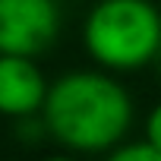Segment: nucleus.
<instances>
[{
	"mask_svg": "<svg viewBox=\"0 0 161 161\" xmlns=\"http://www.w3.org/2000/svg\"><path fill=\"white\" fill-rule=\"evenodd\" d=\"M82 44L101 73H136L161 54V10L152 0H98L82 22Z\"/></svg>",
	"mask_w": 161,
	"mask_h": 161,
	"instance_id": "f03ea898",
	"label": "nucleus"
},
{
	"mask_svg": "<svg viewBox=\"0 0 161 161\" xmlns=\"http://www.w3.org/2000/svg\"><path fill=\"white\" fill-rule=\"evenodd\" d=\"M57 32V0H0V57L35 60L54 44Z\"/></svg>",
	"mask_w": 161,
	"mask_h": 161,
	"instance_id": "7ed1b4c3",
	"label": "nucleus"
},
{
	"mask_svg": "<svg viewBox=\"0 0 161 161\" xmlns=\"http://www.w3.org/2000/svg\"><path fill=\"white\" fill-rule=\"evenodd\" d=\"M41 123L69 152H111L133 123V98L111 73L73 69L47 86Z\"/></svg>",
	"mask_w": 161,
	"mask_h": 161,
	"instance_id": "f257e3e1",
	"label": "nucleus"
},
{
	"mask_svg": "<svg viewBox=\"0 0 161 161\" xmlns=\"http://www.w3.org/2000/svg\"><path fill=\"white\" fill-rule=\"evenodd\" d=\"M47 82L35 60L0 57V114L13 120H29L44 108Z\"/></svg>",
	"mask_w": 161,
	"mask_h": 161,
	"instance_id": "20e7f679",
	"label": "nucleus"
},
{
	"mask_svg": "<svg viewBox=\"0 0 161 161\" xmlns=\"http://www.w3.org/2000/svg\"><path fill=\"white\" fill-rule=\"evenodd\" d=\"M104 161H161V152L152 148L145 139H139V142H120L117 148H111Z\"/></svg>",
	"mask_w": 161,
	"mask_h": 161,
	"instance_id": "39448f33",
	"label": "nucleus"
},
{
	"mask_svg": "<svg viewBox=\"0 0 161 161\" xmlns=\"http://www.w3.org/2000/svg\"><path fill=\"white\" fill-rule=\"evenodd\" d=\"M44 161H76L73 155H51V158H44Z\"/></svg>",
	"mask_w": 161,
	"mask_h": 161,
	"instance_id": "0eeeda50",
	"label": "nucleus"
},
{
	"mask_svg": "<svg viewBox=\"0 0 161 161\" xmlns=\"http://www.w3.org/2000/svg\"><path fill=\"white\" fill-rule=\"evenodd\" d=\"M152 148H158L161 152V101L148 111V117H145V136H142Z\"/></svg>",
	"mask_w": 161,
	"mask_h": 161,
	"instance_id": "423d86ee",
	"label": "nucleus"
},
{
	"mask_svg": "<svg viewBox=\"0 0 161 161\" xmlns=\"http://www.w3.org/2000/svg\"><path fill=\"white\" fill-rule=\"evenodd\" d=\"M158 63H161V54H158Z\"/></svg>",
	"mask_w": 161,
	"mask_h": 161,
	"instance_id": "6e6552de",
	"label": "nucleus"
}]
</instances>
